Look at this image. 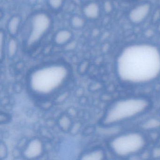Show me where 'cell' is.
Returning a JSON list of instances; mask_svg holds the SVG:
<instances>
[{"instance_id": "1", "label": "cell", "mask_w": 160, "mask_h": 160, "mask_svg": "<svg viewBox=\"0 0 160 160\" xmlns=\"http://www.w3.org/2000/svg\"><path fill=\"white\" fill-rule=\"evenodd\" d=\"M117 72L122 82L142 85L155 80L160 75V52L154 46L138 44L122 50L117 61Z\"/></svg>"}, {"instance_id": "2", "label": "cell", "mask_w": 160, "mask_h": 160, "mask_svg": "<svg viewBox=\"0 0 160 160\" xmlns=\"http://www.w3.org/2000/svg\"><path fill=\"white\" fill-rule=\"evenodd\" d=\"M148 99L142 97H131L121 99L112 104L103 118L102 124L114 126L132 119L147 112L150 108Z\"/></svg>"}, {"instance_id": "3", "label": "cell", "mask_w": 160, "mask_h": 160, "mask_svg": "<svg viewBox=\"0 0 160 160\" xmlns=\"http://www.w3.org/2000/svg\"><path fill=\"white\" fill-rule=\"evenodd\" d=\"M68 75L66 68L51 66L33 72L30 78V86L35 93L49 94L65 82Z\"/></svg>"}, {"instance_id": "4", "label": "cell", "mask_w": 160, "mask_h": 160, "mask_svg": "<svg viewBox=\"0 0 160 160\" xmlns=\"http://www.w3.org/2000/svg\"><path fill=\"white\" fill-rule=\"evenodd\" d=\"M146 145L147 140L143 134L130 132L121 134L112 138L109 147L117 156L127 157L142 151Z\"/></svg>"}, {"instance_id": "5", "label": "cell", "mask_w": 160, "mask_h": 160, "mask_svg": "<svg viewBox=\"0 0 160 160\" xmlns=\"http://www.w3.org/2000/svg\"><path fill=\"white\" fill-rule=\"evenodd\" d=\"M49 21L48 18L43 14L34 17L32 23V31L29 38L30 43L37 41L48 28Z\"/></svg>"}, {"instance_id": "6", "label": "cell", "mask_w": 160, "mask_h": 160, "mask_svg": "<svg viewBox=\"0 0 160 160\" xmlns=\"http://www.w3.org/2000/svg\"><path fill=\"white\" fill-rule=\"evenodd\" d=\"M43 150V145L42 141L38 138H33L26 146L23 154L27 159H36L41 156Z\"/></svg>"}, {"instance_id": "7", "label": "cell", "mask_w": 160, "mask_h": 160, "mask_svg": "<svg viewBox=\"0 0 160 160\" xmlns=\"http://www.w3.org/2000/svg\"><path fill=\"white\" fill-rule=\"evenodd\" d=\"M150 11V6L148 3L140 4L135 7L130 12L129 18L135 24L142 22L146 19Z\"/></svg>"}, {"instance_id": "8", "label": "cell", "mask_w": 160, "mask_h": 160, "mask_svg": "<svg viewBox=\"0 0 160 160\" xmlns=\"http://www.w3.org/2000/svg\"><path fill=\"white\" fill-rule=\"evenodd\" d=\"M104 152L101 149H96L85 152L81 156V159L85 160H100L104 159Z\"/></svg>"}, {"instance_id": "9", "label": "cell", "mask_w": 160, "mask_h": 160, "mask_svg": "<svg viewBox=\"0 0 160 160\" xmlns=\"http://www.w3.org/2000/svg\"><path fill=\"white\" fill-rule=\"evenodd\" d=\"M142 127L148 131L159 129L160 128V120L154 118L148 119L143 122Z\"/></svg>"}, {"instance_id": "10", "label": "cell", "mask_w": 160, "mask_h": 160, "mask_svg": "<svg viewBox=\"0 0 160 160\" xmlns=\"http://www.w3.org/2000/svg\"><path fill=\"white\" fill-rule=\"evenodd\" d=\"M85 13L86 15L88 17L95 18L99 15V7L95 3H92L86 7L85 10Z\"/></svg>"}, {"instance_id": "11", "label": "cell", "mask_w": 160, "mask_h": 160, "mask_svg": "<svg viewBox=\"0 0 160 160\" xmlns=\"http://www.w3.org/2000/svg\"><path fill=\"white\" fill-rule=\"evenodd\" d=\"M71 35V33L66 31L60 32L56 36V42L58 43H63L70 39Z\"/></svg>"}, {"instance_id": "12", "label": "cell", "mask_w": 160, "mask_h": 160, "mask_svg": "<svg viewBox=\"0 0 160 160\" xmlns=\"http://www.w3.org/2000/svg\"><path fill=\"white\" fill-rule=\"evenodd\" d=\"M18 23H19V19L17 18H14L11 20L9 24V28L10 32L12 34H14L16 32L18 28Z\"/></svg>"}, {"instance_id": "13", "label": "cell", "mask_w": 160, "mask_h": 160, "mask_svg": "<svg viewBox=\"0 0 160 160\" xmlns=\"http://www.w3.org/2000/svg\"><path fill=\"white\" fill-rule=\"evenodd\" d=\"M7 155V148L4 143L1 142L0 145V159L6 158Z\"/></svg>"}, {"instance_id": "14", "label": "cell", "mask_w": 160, "mask_h": 160, "mask_svg": "<svg viewBox=\"0 0 160 160\" xmlns=\"http://www.w3.org/2000/svg\"><path fill=\"white\" fill-rule=\"evenodd\" d=\"M17 49V44L14 40H11L9 46V53L10 56H13Z\"/></svg>"}, {"instance_id": "15", "label": "cell", "mask_w": 160, "mask_h": 160, "mask_svg": "<svg viewBox=\"0 0 160 160\" xmlns=\"http://www.w3.org/2000/svg\"><path fill=\"white\" fill-rule=\"evenodd\" d=\"M152 155L156 159L160 158V147H156L153 148L152 152Z\"/></svg>"}, {"instance_id": "16", "label": "cell", "mask_w": 160, "mask_h": 160, "mask_svg": "<svg viewBox=\"0 0 160 160\" xmlns=\"http://www.w3.org/2000/svg\"><path fill=\"white\" fill-rule=\"evenodd\" d=\"M62 0H50L49 3L52 7L54 8H58L62 4Z\"/></svg>"}, {"instance_id": "17", "label": "cell", "mask_w": 160, "mask_h": 160, "mask_svg": "<svg viewBox=\"0 0 160 160\" xmlns=\"http://www.w3.org/2000/svg\"><path fill=\"white\" fill-rule=\"evenodd\" d=\"M83 21L78 18H75L73 20V24L75 27H81L83 25Z\"/></svg>"}, {"instance_id": "18", "label": "cell", "mask_w": 160, "mask_h": 160, "mask_svg": "<svg viewBox=\"0 0 160 160\" xmlns=\"http://www.w3.org/2000/svg\"><path fill=\"white\" fill-rule=\"evenodd\" d=\"M105 5V9L107 12H109L111 10V5L109 2H107Z\"/></svg>"}]
</instances>
